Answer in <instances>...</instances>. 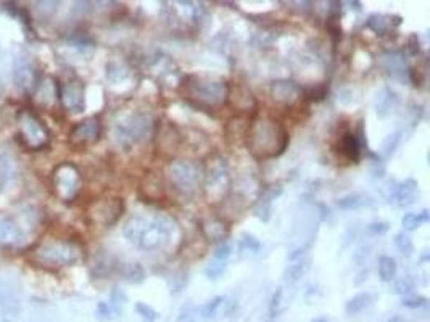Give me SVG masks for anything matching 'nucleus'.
I'll use <instances>...</instances> for the list:
<instances>
[{"label": "nucleus", "mask_w": 430, "mask_h": 322, "mask_svg": "<svg viewBox=\"0 0 430 322\" xmlns=\"http://www.w3.org/2000/svg\"><path fill=\"white\" fill-rule=\"evenodd\" d=\"M176 234V221L165 214H156L153 218L132 216L125 224V236L127 240L145 252H155V250L167 247Z\"/></svg>", "instance_id": "obj_1"}, {"label": "nucleus", "mask_w": 430, "mask_h": 322, "mask_svg": "<svg viewBox=\"0 0 430 322\" xmlns=\"http://www.w3.org/2000/svg\"><path fill=\"white\" fill-rule=\"evenodd\" d=\"M289 132L282 123L272 118H261L250 124L247 132L248 152L258 160H271L286 152Z\"/></svg>", "instance_id": "obj_2"}, {"label": "nucleus", "mask_w": 430, "mask_h": 322, "mask_svg": "<svg viewBox=\"0 0 430 322\" xmlns=\"http://www.w3.org/2000/svg\"><path fill=\"white\" fill-rule=\"evenodd\" d=\"M32 258L42 268L58 269L80 263L82 259V248L71 240L47 238L36 247Z\"/></svg>", "instance_id": "obj_3"}, {"label": "nucleus", "mask_w": 430, "mask_h": 322, "mask_svg": "<svg viewBox=\"0 0 430 322\" xmlns=\"http://www.w3.org/2000/svg\"><path fill=\"white\" fill-rule=\"evenodd\" d=\"M155 132V120L148 113H132L115 126V139L120 146L131 148L148 141Z\"/></svg>", "instance_id": "obj_4"}, {"label": "nucleus", "mask_w": 430, "mask_h": 322, "mask_svg": "<svg viewBox=\"0 0 430 322\" xmlns=\"http://www.w3.org/2000/svg\"><path fill=\"white\" fill-rule=\"evenodd\" d=\"M187 97L195 105L203 107H217L227 102L229 84L221 79H206V77H192L186 86Z\"/></svg>", "instance_id": "obj_5"}, {"label": "nucleus", "mask_w": 430, "mask_h": 322, "mask_svg": "<svg viewBox=\"0 0 430 322\" xmlns=\"http://www.w3.org/2000/svg\"><path fill=\"white\" fill-rule=\"evenodd\" d=\"M20 137L30 150H42L49 147L50 131L44 124V121L34 115L31 110H21L16 116Z\"/></svg>", "instance_id": "obj_6"}, {"label": "nucleus", "mask_w": 430, "mask_h": 322, "mask_svg": "<svg viewBox=\"0 0 430 322\" xmlns=\"http://www.w3.org/2000/svg\"><path fill=\"white\" fill-rule=\"evenodd\" d=\"M167 177L181 193H194L203 182V168L194 161L176 160L167 166Z\"/></svg>", "instance_id": "obj_7"}, {"label": "nucleus", "mask_w": 430, "mask_h": 322, "mask_svg": "<svg viewBox=\"0 0 430 322\" xmlns=\"http://www.w3.org/2000/svg\"><path fill=\"white\" fill-rule=\"evenodd\" d=\"M205 193L210 202H221L231 188V174L226 160L215 157L210 160L208 168L203 169Z\"/></svg>", "instance_id": "obj_8"}, {"label": "nucleus", "mask_w": 430, "mask_h": 322, "mask_svg": "<svg viewBox=\"0 0 430 322\" xmlns=\"http://www.w3.org/2000/svg\"><path fill=\"white\" fill-rule=\"evenodd\" d=\"M52 187L55 195L61 202H71V200L77 197L82 187L81 171L77 169L76 165L70 163V161L60 163L52 173Z\"/></svg>", "instance_id": "obj_9"}, {"label": "nucleus", "mask_w": 430, "mask_h": 322, "mask_svg": "<svg viewBox=\"0 0 430 322\" xmlns=\"http://www.w3.org/2000/svg\"><path fill=\"white\" fill-rule=\"evenodd\" d=\"M125 203L120 197H105L91 203L87 208V218L92 224L110 227L121 218Z\"/></svg>", "instance_id": "obj_10"}, {"label": "nucleus", "mask_w": 430, "mask_h": 322, "mask_svg": "<svg viewBox=\"0 0 430 322\" xmlns=\"http://www.w3.org/2000/svg\"><path fill=\"white\" fill-rule=\"evenodd\" d=\"M58 97L66 112L81 113L86 108V89H84L82 81L76 79V77L66 81L58 89Z\"/></svg>", "instance_id": "obj_11"}, {"label": "nucleus", "mask_w": 430, "mask_h": 322, "mask_svg": "<svg viewBox=\"0 0 430 322\" xmlns=\"http://www.w3.org/2000/svg\"><path fill=\"white\" fill-rule=\"evenodd\" d=\"M102 134V124L97 118H87L77 123L70 132L68 141L72 147H87L96 143Z\"/></svg>", "instance_id": "obj_12"}, {"label": "nucleus", "mask_w": 430, "mask_h": 322, "mask_svg": "<svg viewBox=\"0 0 430 322\" xmlns=\"http://www.w3.org/2000/svg\"><path fill=\"white\" fill-rule=\"evenodd\" d=\"M13 81L15 86L23 92H31L32 89H36L37 84V75L34 65L31 63V60L20 55L15 58L13 62Z\"/></svg>", "instance_id": "obj_13"}, {"label": "nucleus", "mask_w": 430, "mask_h": 322, "mask_svg": "<svg viewBox=\"0 0 430 322\" xmlns=\"http://www.w3.org/2000/svg\"><path fill=\"white\" fill-rule=\"evenodd\" d=\"M23 238L21 227L8 214L0 213V247H18Z\"/></svg>", "instance_id": "obj_14"}, {"label": "nucleus", "mask_w": 430, "mask_h": 322, "mask_svg": "<svg viewBox=\"0 0 430 322\" xmlns=\"http://www.w3.org/2000/svg\"><path fill=\"white\" fill-rule=\"evenodd\" d=\"M227 100L231 102V105L239 112H242V115H253L256 108V100L253 97L247 87L237 86V87H229V96Z\"/></svg>", "instance_id": "obj_15"}, {"label": "nucleus", "mask_w": 430, "mask_h": 322, "mask_svg": "<svg viewBox=\"0 0 430 322\" xmlns=\"http://www.w3.org/2000/svg\"><path fill=\"white\" fill-rule=\"evenodd\" d=\"M303 91L292 81H276L271 86V96L274 102L282 105H293L301 97Z\"/></svg>", "instance_id": "obj_16"}, {"label": "nucleus", "mask_w": 430, "mask_h": 322, "mask_svg": "<svg viewBox=\"0 0 430 322\" xmlns=\"http://www.w3.org/2000/svg\"><path fill=\"white\" fill-rule=\"evenodd\" d=\"M419 195V186L415 179H406L405 182H401L398 187H395V191L392 195H390V200H392V203H395L396 207H410L416 202V198Z\"/></svg>", "instance_id": "obj_17"}, {"label": "nucleus", "mask_w": 430, "mask_h": 322, "mask_svg": "<svg viewBox=\"0 0 430 322\" xmlns=\"http://www.w3.org/2000/svg\"><path fill=\"white\" fill-rule=\"evenodd\" d=\"M200 231L211 242H225L229 234V224L221 218H205L200 223Z\"/></svg>", "instance_id": "obj_18"}, {"label": "nucleus", "mask_w": 430, "mask_h": 322, "mask_svg": "<svg viewBox=\"0 0 430 322\" xmlns=\"http://www.w3.org/2000/svg\"><path fill=\"white\" fill-rule=\"evenodd\" d=\"M281 192H282L281 186H270L265 188L263 193H261L258 203H256V207H255V214L258 216L261 221H265V223L266 221H270L272 202H274V200L281 195Z\"/></svg>", "instance_id": "obj_19"}, {"label": "nucleus", "mask_w": 430, "mask_h": 322, "mask_svg": "<svg viewBox=\"0 0 430 322\" xmlns=\"http://www.w3.org/2000/svg\"><path fill=\"white\" fill-rule=\"evenodd\" d=\"M58 97V87L55 86V81L52 77H44L36 84V100L42 107H50L53 105L55 98Z\"/></svg>", "instance_id": "obj_20"}, {"label": "nucleus", "mask_w": 430, "mask_h": 322, "mask_svg": "<svg viewBox=\"0 0 430 322\" xmlns=\"http://www.w3.org/2000/svg\"><path fill=\"white\" fill-rule=\"evenodd\" d=\"M384 58V68L385 71H387L388 76L395 77V79H400V81H405L410 77L411 71L407 70V66L405 63V60L400 57V55H395V53H388L385 55Z\"/></svg>", "instance_id": "obj_21"}, {"label": "nucleus", "mask_w": 430, "mask_h": 322, "mask_svg": "<svg viewBox=\"0 0 430 322\" xmlns=\"http://www.w3.org/2000/svg\"><path fill=\"white\" fill-rule=\"evenodd\" d=\"M401 23L400 16H390V15H371L366 21V26L372 30L376 34H387Z\"/></svg>", "instance_id": "obj_22"}, {"label": "nucleus", "mask_w": 430, "mask_h": 322, "mask_svg": "<svg viewBox=\"0 0 430 322\" xmlns=\"http://www.w3.org/2000/svg\"><path fill=\"white\" fill-rule=\"evenodd\" d=\"M18 174L20 168L18 163H16V158L7 152L0 153V182L5 186L12 184Z\"/></svg>", "instance_id": "obj_23"}, {"label": "nucleus", "mask_w": 430, "mask_h": 322, "mask_svg": "<svg viewBox=\"0 0 430 322\" xmlns=\"http://www.w3.org/2000/svg\"><path fill=\"white\" fill-rule=\"evenodd\" d=\"M340 153L343 155L348 161H358L361 155V143L360 139L356 137L355 132H345L340 139Z\"/></svg>", "instance_id": "obj_24"}, {"label": "nucleus", "mask_w": 430, "mask_h": 322, "mask_svg": "<svg viewBox=\"0 0 430 322\" xmlns=\"http://www.w3.org/2000/svg\"><path fill=\"white\" fill-rule=\"evenodd\" d=\"M251 118L247 115H239L236 118H232L226 126V134L227 139L231 141H239L240 137H247V132L250 129Z\"/></svg>", "instance_id": "obj_25"}, {"label": "nucleus", "mask_w": 430, "mask_h": 322, "mask_svg": "<svg viewBox=\"0 0 430 322\" xmlns=\"http://www.w3.org/2000/svg\"><path fill=\"white\" fill-rule=\"evenodd\" d=\"M337 205L342 210H356L361 207H369V205H372V198L365 195V193H351V195L340 198Z\"/></svg>", "instance_id": "obj_26"}, {"label": "nucleus", "mask_w": 430, "mask_h": 322, "mask_svg": "<svg viewBox=\"0 0 430 322\" xmlns=\"http://www.w3.org/2000/svg\"><path fill=\"white\" fill-rule=\"evenodd\" d=\"M372 298L369 293H358V295L353 297L351 300H348L347 307H345V311H347L348 316H356L362 313V311L367 309L371 307Z\"/></svg>", "instance_id": "obj_27"}, {"label": "nucleus", "mask_w": 430, "mask_h": 322, "mask_svg": "<svg viewBox=\"0 0 430 322\" xmlns=\"http://www.w3.org/2000/svg\"><path fill=\"white\" fill-rule=\"evenodd\" d=\"M226 298L217 297L215 300H211L210 303H206L202 308V316L205 319H215L217 316H222L226 313Z\"/></svg>", "instance_id": "obj_28"}, {"label": "nucleus", "mask_w": 430, "mask_h": 322, "mask_svg": "<svg viewBox=\"0 0 430 322\" xmlns=\"http://www.w3.org/2000/svg\"><path fill=\"white\" fill-rule=\"evenodd\" d=\"M396 102H398L396 94L393 91H390V89H384V91L377 96V113L381 116H385L395 107Z\"/></svg>", "instance_id": "obj_29"}, {"label": "nucleus", "mask_w": 430, "mask_h": 322, "mask_svg": "<svg viewBox=\"0 0 430 322\" xmlns=\"http://www.w3.org/2000/svg\"><path fill=\"white\" fill-rule=\"evenodd\" d=\"M396 276V263L393 258L381 257L379 258V277L384 282H392Z\"/></svg>", "instance_id": "obj_30"}, {"label": "nucleus", "mask_w": 430, "mask_h": 322, "mask_svg": "<svg viewBox=\"0 0 430 322\" xmlns=\"http://www.w3.org/2000/svg\"><path fill=\"white\" fill-rule=\"evenodd\" d=\"M429 221V211H422V213H406L401 219V224L406 231H416L421 227L424 223Z\"/></svg>", "instance_id": "obj_31"}, {"label": "nucleus", "mask_w": 430, "mask_h": 322, "mask_svg": "<svg viewBox=\"0 0 430 322\" xmlns=\"http://www.w3.org/2000/svg\"><path fill=\"white\" fill-rule=\"evenodd\" d=\"M142 188L148 198L163 197V182H161V177L158 176H150L148 179L144 182Z\"/></svg>", "instance_id": "obj_32"}, {"label": "nucleus", "mask_w": 430, "mask_h": 322, "mask_svg": "<svg viewBox=\"0 0 430 322\" xmlns=\"http://www.w3.org/2000/svg\"><path fill=\"white\" fill-rule=\"evenodd\" d=\"M239 247H240V252L245 255H255L261 250V243L258 238H255L253 236L242 234L239 240Z\"/></svg>", "instance_id": "obj_33"}, {"label": "nucleus", "mask_w": 430, "mask_h": 322, "mask_svg": "<svg viewBox=\"0 0 430 322\" xmlns=\"http://www.w3.org/2000/svg\"><path fill=\"white\" fill-rule=\"evenodd\" d=\"M395 247L398 248V252L405 257H411L412 252H415V245H412V240L403 232L395 236Z\"/></svg>", "instance_id": "obj_34"}, {"label": "nucleus", "mask_w": 430, "mask_h": 322, "mask_svg": "<svg viewBox=\"0 0 430 322\" xmlns=\"http://www.w3.org/2000/svg\"><path fill=\"white\" fill-rule=\"evenodd\" d=\"M415 285L416 282L411 276H403L395 282V293H398V295H410L415 290Z\"/></svg>", "instance_id": "obj_35"}, {"label": "nucleus", "mask_w": 430, "mask_h": 322, "mask_svg": "<svg viewBox=\"0 0 430 322\" xmlns=\"http://www.w3.org/2000/svg\"><path fill=\"white\" fill-rule=\"evenodd\" d=\"M305 269H306V264H305V261H298V263H295V264H290L289 268H287V271H286V279L289 281V282H297L301 276H303V273H305Z\"/></svg>", "instance_id": "obj_36"}, {"label": "nucleus", "mask_w": 430, "mask_h": 322, "mask_svg": "<svg viewBox=\"0 0 430 322\" xmlns=\"http://www.w3.org/2000/svg\"><path fill=\"white\" fill-rule=\"evenodd\" d=\"M398 142H400L398 132H395V134H390L387 139H385V142L382 146V155L385 158H388L390 155L395 152V148H396V146H398Z\"/></svg>", "instance_id": "obj_37"}, {"label": "nucleus", "mask_w": 430, "mask_h": 322, "mask_svg": "<svg viewBox=\"0 0 430 322\" xmlns=\"http://www.w3.org/2000/svg\"><path fill=\"white\" fill-rule=\"evenodd\" d=\"M225 271H226V264L221 263V261H215V263H211L208 268L205 269V274L208 279H217V277L225 274Z\"/></svg>", "instance_id": "obj_38"}, {"label": "nucleus", "mask_w": 430, "mask_h": 322, "mask_svg": "<svg viewBox=\"0 0 430 322\" xmlns=\"http://www.w3.org/2000/svg\"><path fill=\"white\" fill-rule=\"evenodd\" d=\"M137 313L141 318L145 321V322H155L156 319H158V314L155 313V311L148 307V304L145 303H137Z\"/></svg>", "instance_id": "obj_39"}, {"label": "nucleus", "mask_w": 430, "mask_h": 322, "mask_svg": "<svg viewBox=\"0 0 430 322\" xmlns=\"http://www.w3.org/2000/svg\"><path fill=\"white\" fill-rule=\"evenodd\" d=\"M231 255H232V248L227 242H221L215 250V259L221 261V263H225V261L231 257Z\"/></svg>", "instance_id": "obj_40"}, {"label": "nucleus", "mask_w": 430, "mask_h": 322, "mask_svg": "<svg viewBox=\"0 0 430 322\" xmlns=\"http://www.w3.org/2000/svg\"><path fill=\"white\" fill-rule=\"evenodd\" d=\"M306 97H308L310 100H315V102H320V100H322L324 97H326L327 94V87L321 84V86H316L312 89H308V91H305Z\"/></svg>", "instance_id": "obj_41"}, {"label": "nucleus", "mask_w": 430, "mask_h": 322, "mask_svg": "<svg viewBox=\"0 0 430 322\" xmlns=\"http://www.w3.org/2000/svg\"><path fill=\"white\" fill-rule=\"evenodd\" d=\"M427 304V298L424 297H406L403 298V307L416 309V308H422Z\"/></svg>", "instance_id": "obj_42"}, {"label": "nucleus", "mask_w": 430, "mask_h": 322, "mask_svg": "<svg viewBox=\"0 0 430 322\" xmlns=\"http://www.w3.org/2000/svg\"><path fill=\"white\" fill-rule=\"evenodd\" d=\"M126 277H127V281H131V282H141L144 279V271L141 269V266L134 264L126 273Z\"/></svg>", "instance_id": "obj_43"}, {"label": "nucleus", "mask_w": 430, "mask_h": 322, "mask_svg": "<svg viewBox=\"0 0 430 322\" xmlns=\"http://www.w3.org/2000/svg\"><path fill=\"white\" fill-rule=\"evenodd\" d=\"M97 314H99V318L103 319V321L111 319V309H110L108 304L107 303H99Z\"/></svg>", "instance_id": "obj_44"}, {"label": "nucleus", "mask_w": 430, "mask_h": 322, "mask_svg": "<svg viewBox=\"0 0 430 322\" xmlns=\"http://www.w3.org/2000/svg\"><path fill=\"white\" fill-rule=\"evenodd\" d=\"M367 231H369L372 236H381V234H384V232L388 231V226L385 223H374V224L367 227Z\"/></svg>", "instance_id": "obj_45"}, {"label": "nucleus", "mask_w": 430, "mask_h": 322, "mask_svg": "<svg viewBox=\"0 0 430 322\" xmlns=\"http://www.w3.org/2000/svg\"><path fill=\"white\" fill-rule=\"evenodd\" d=\"M388 322H405V321L401 319V318H398V316H395V318H392Z\"/></svg>", "instance_id": "obj_46"}, {"label": "nucleus", "mask_w": 430, "mask_h": 322, "mask_svg": "<svg viewBox=\"0 0 430 322\" xmlns=\"http://www.w3.org/2000/svg\"><path fill=\"white\" fill-rule=\"evenodd\" d=\"M312 322H329V321L324 319V318H317V319H315Z\"/></svg>", "instance_id": "obj_47"}]
</instances>
